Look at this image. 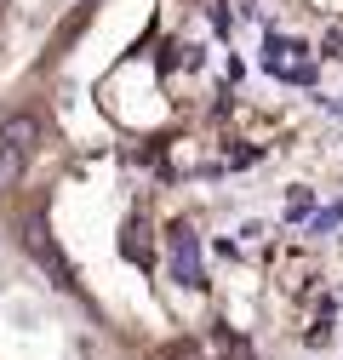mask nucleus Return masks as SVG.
Instances as JSON below:
<instances>
[{
	"label": "nucleus",
	"mask_w": 343,
	"mask_h": 360,
	"mask_svg": "<svg viewBox=\"0 0 343 360\" xmlns=\"http://www.w3.org/2000/svg\"><path fill=\"white\" fill-rule=\"evenodd\" d=\"M23 160H29V149L0 143V189H18V184H23Z\"/></svg>",
	"instance_id": "nucleus-1"
}]
</instances>
